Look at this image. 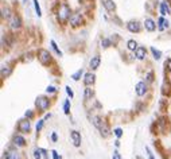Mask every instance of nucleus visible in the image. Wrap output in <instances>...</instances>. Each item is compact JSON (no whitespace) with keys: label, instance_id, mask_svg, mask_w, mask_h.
Wrapping results in <instances>:
<instances>
[{"label":"nucleus","instance_id":"nucleus-23","mask_svg":"<svg viewBox=\"0 0 171 159\" xmlns=\"http://www.w3.org/2000/svg\"><path fill=\"white\" fill-rule=\"evenodd\" d=\"M2 18L4 19V18H6V19H10L11 18V15H10V10H8V8H2Z\"/></svg>","mask_w":171,"mask_h":159},{"label":"nucleus","instance_id":"nucleus-7","mask_svg":"<svg viewBox=\"0 0 171 159\" xmlns=\"http://www.w3.org/2000/svg\"><path fill=\"white\" fill-rule=\"evenodd\" d=\"M136 95L137 96H144L146 92H147V85H146V82H143V81H140V82L136 84Z\"/></svg>","mask_w":171,"mask_h":159},{"label":"nucleus","instance_id":"nucleus-40","mask_svg":"<svg viewBox=\"0 0 171 159\" xmlns=\"http://www.w3.org/2000/svg\"><path fill=\"white\" fill-rule=\"evenodd\" d=\"M166 65H167V66H169V69H170V70H171V59H169V61H167V62H166Z\"/></svg>","mask_w":171,"mask_h":159},{"label":"nucleus","instance_id":"nucleus-10","mask_svg":"<svg viewBox=\"0 0 171 159\" xmlns=\"http://www.w3.org/2000/svg\"><path fill=\"white\" fill-rule=\"evenodd\" d=\"M127 28L131 32H139L140 31V24H139V22H136V20H135V22L132 20V22H129L127 24Z\"/></svg>","mask_w":171,"mask_h":159},{"label":"nucleus","instance_id":"nucleus-24","mask_svg":"<svg viewBox=\"0 0 171 159\" xmlns=\"http://www.w3.org/2000/svg\"><path fill=\"white\" fill-rule=\"evenodd\" d=\"M50 44H51V47L55 50V53H57V54H58L59 57H62V51H61L59 49H58V46H57V43L54 42V40H50Z\"/></svg>","mask_w":171,"mask_h":159},{"label":"nucleus","instance_id":"nucleus-41","mask_svg":"<svg viewBox=\"0 0 171 159\" xmlns=\"http://www.w3.org/2000/svg\"><path fill=\"white\" fill-rule=\"evenodd\" d=\"M115 144H116V147H119V146H120V142H119V140H116V142H115Z\"/></svg>","mask_w":171,"mask_h":159},{"label":"nucleus","instance_id":"nucleus-26","mask_svg":"<svg viewBox=\"0 0 171 159\" xmlns=\"http://www.w3.org/2000/svg\"><path fill=\"white\" fill-rule=\"evenodd\" d=\"M63 111L66 115H69V112H70V100H66L63 104Z\"/></svg>","mask_w":171,"mask_h":159},{"label":"nucleus","instance_id":"nucleus-5","mask_svg":"<svg viewBox=\"0 0 171 159\" xmlns=\"http://www.w3.org/2000/svg\"><path fill=\"white\" fill-rule=\"evenodd\" d=\"M70 138H72V140H73V144L76 146V147H80L81 146V133L78 131H70Z\"/></svg>","mask_w":171,"mask_h":159},{"label":"nucleus","instance_id":"nucleus-15","mask_svg":"<svg viewBox=\"0 0 171 159\" xmlns=\"http://www.w3.org/2000/svg\"><path fill=\"white\" fill-rule=\"evenodd\" d=\"M18 152L16 151H6L3 155V159H18Z\"/></svg>","mask_w":171,"mask_h":159},{"label":"nucleus","instance_id":"nucleus-29","mask_svg":"<svg viewBox=\"0 0 171 159\" xmlns=\"http://www.w3.org/2000/svg\"><path fill=\"white\" fill-rule=\"evenodd\" d=\"M40 152H42V150H40V148H35L34 150V158L35 159H40V157H42V154H40Z\"/></svg>","mask_w":171,"mask_h":159},{"label":"nucleus","instance_id":"nucleus-38","mask_svg":"<svg viewBox=\"0 0 171 159\" xmlns=\"http://www.w3.org/2000/svg\"><path fill=\"white\" fill-rule=\"evenodd\" d=\"M57 139H58V136H57V132H53V135H51V140H53V142H57Z\"/></svg>","mask_w":171,"mask_h":159},{"label":"nucleus","instance_id":"nucleus-35","mask_svg":"<svg viewBox=\"0 0 171 159\" xmlns=\"http://www.w3.org/2000/svg\"><path fill=\"white\" fill-rule=\"evenodd\" d=\"M51 154H53V158H54V159H62V158H61V157L58 155V152H57L55 150H53Z\"/></svg>","mask_w":171,"mask_h":159},{"label":"nucleus","instance_id":"nucleus-16","mask_svg":"<svg viewBox=\"0 0 171 159\" xmlns=\"http://www.w3.org/2000/svg\"><path fill=\"white\" fill-rule=\"evenodd\" d=\"M104 7L107 8L108 11H115L116 4L113 3V0H105V2H104Z\"/></svg>","mask_w":171,"mask_h":159},{"label":"nucleus","instance_id":"nucleus-22","mask_svg":"<svg viewBox=\"0 0 171 159\" xmlns=\"http://www.w3.org/2000/svg\"><path fill=\"white\" fill-rule=\"evenodd\" d=\"M127 46H128V49H129V50H133V51H135L136 49H137V43H136L133 39H131V40H128Z\"/></svg>","mask_w":171,"mask_h":159},{"label":"nucleus","instance_id":"nucleus-8","mask_svg":"<svg viewBox=\"0 0 171 159\" xmlns=\"http://www.w3.org/2000/svg\"><path fill=\"white\" fill-rule=\"evenodd\" d=\"M144 27H146V30H147V31L152 32V31H155V28H156V24H155V22H154L152 19L147 18V19L144 20Z\"/></svg>","mask_w":171,"mask_h":159},{"label":"nucleus","instance_id":"nucleus-14","mask_svg":"<svg viewBox=\"0 0 171 159\" xmlns=\"http://www.w3.org/2000/svg\"><path fill=\"white\" fill-rule=\"evenodd\" d=\"M14 143H15V146H18V147H23V146L26 144V140H24L23 136L18 135V136L14 138Z\"/></svg>","mask_w":171,"mask_h":159},{"label":"nucleus","instance_id":"nucleus-3","mask_svg":"<svg viewBox=\"0 0 171 159\" xmlns=\"http://www.w3.org/2000/svg\"><path fill=\"white\" fill-rule=\"evenodd\" d=\"M35 104H36V107H38L39 112H44V111H46V109L49 108V104H50V101H49V99H46L44 96H39L38 99H36Z\"/></svg>","mask_w":171,"mask_h":159},{"label":"nucleus","instance_id":"nucleus-4","mask_svg":"<svg viewBox=\"0 0 171 159\" xmlns=\"http://www.w3.org/2000/svg\"><path fill=\"white\" fill-rule=\"evenodd\" d=\"M8 26H10L12 30H18L22 26V20L18 15H11V18L8 19Z\"/></svg>","mask_w":171,"mask_h":159},{"label":"nucleus","instance_id":"nucleus-9","mask_svg":"<svg viewBox=\"0 0 171 159\" xmlns=\"http://www.w3.org/2000/svg\"><path fill=\"white\" fill-rule=\"evenodd\" d=\"M100 62H101L100 55H95V57H92L90 62H89V66H90L92 70H96V69L100 66Z\"/></svg>","mask_w":171,"mask_h":159},{"label":"nucleus","instance_id":"nucleus-30","mask_svg":"<svg viewBox=\"0 0 171 159\" xmlns=\"http://www.w3.org/2000/svg\"><path fill=\"white\" fill-rule=\"evenodd\" d=\"M43 124H44V119H42V120H39V121H38V124H36V132H39L40 129H42Z\"/></svg>","mask_w":171,"mask_h":159},{"label":"nucleus","instance_id":"nucleus-13","mask_svg":"<svg viewBox=\"0 0 171 159\" xmlns=\"http://www.w3.org/2000/svg\"><path fill=\"white\" fill-rule=\"evenodd\" d=\"M84 82L86 87H90V85L95 82V74H93V73H86V74H85V78H84Z\"/></svg>","mask_w":171,"mask_h":159},{"label":"nucleus","instance_id":"nucleus-28","mask_svg":"<svg viewBox=\"0 0 171 159\" xmlns=\"http://www.w3.org/2000/svg\"><path fill=\"white\" fill-rule=\"evenodd\" d=\"M101 46H103L104 49L109 47V46H111V39H107V38L103 39V40H101Z\"/></svg>","mask_w":171,"mask_h":159},{"label":"nucleus","instance_id":"nucleus-34","mask_svg":"<svg viewBox=\"0 0 171 159\" xmlns=\"http://www.w3.org/2000/svg\"><path fill=\"white\" fill-rule=\"evenodd\" d=\"M55 91H57V89H55L54 87H51V85H50V87H47V88H46V92H47V93H54Z\"/></svg>","mask_w":171,"mask_h":159},{"label":"nucleus","instance_id":"nucleus-39","mask_svg":"<svg viewBox=\"0 0 171 159\" xmlns=\"http://www.w3.org/2000/svg\"><path fill=\"white\" fill-rule=\"evenodd\" d=\"M26 117H32V112L27 111V112H26Z\"/></svg>","mask_w":171,"mask_h":159},{"label":"nucleus","instance_id":"nucleus-32","mask_svg":"<svg viewBox=\"0 0 171 159\" xmlns=\"http://www.w3.org/2000/svg\"><path fill=\"white\" fill-rule=\"evenodd\" d=\"M66 93H67L69 96H70V99H73V97H74V93H73V91H72L70 87H66Z\"/></svg>","mask_w":171,"mask_h":159},{"label":"nucleus","instance_id":"nucleus-1","mask_svg":"<svg viewBox=\"0 0 171 159\" xmlns=\"http://www.w3.org/2000/svg\"><path fill=\"white\" fill-rule=\"evenodd\" d=\"M72 12H70V8H69L66 4H62V6L59 7V11H58V18L61 22H66L67 19L72 18Z\"/></svg>","mask_w":171,"mask_h":159},{"label":"nucleus","instance_id":"nucleus-11","mask_svg":"<svg viewBox=\"0 0 171 159\" xmlns=\"http://www.w3.org/2000/svg\"><path fill=\"white\" fill-rule=\"evenodd\" d=\"M81 15L80 14H73L72 15V18H70V24L73 27H77V26H80L81 24Z\"/></svg>","mask_w":171,"mask_h":159},{"label":"nucleus","instance_id":"nucleus-20","mask_svg":"<svg viewBox=\"0 0 171 159\" xmlns=\"http://www.w3.org/2000/svg\"><path fill=\"white\" fill-rule=\"evenodd\" d=\"M84 97H85L86 100H89V99H92V97H93V91H92V88H90V87H86V88H85Z\"/></svg>","mask_w":171,"mask_h":159},{"label":"nucleus","instance_id":"nucleus-27","mask_svg":"<svg viewBox=\"0 0 171 159\" xmlns=\"http://www.w3.org/2000/svg\"><path fill=\"white\" fill-rule=\"evenodd\" d=\"M34 2V7H35V11H36V15L40 16L42 15V12H40V7H39V3H38V0H32Z\"/></svg>","mask_w":171,"mask_h":159},{"label":"nucleus","instance_id":"nucleus-19","mask_svg":"<svg viewBox=\"0 0 171 159\" xmlns=\"http://www.w3.org/2000/svg\"><path fill=\"white\" fill-rule=\"evenodd\" d=\"M10 74H11V69L8 66H6V65H3L2 66V77L3 78H6V77H8Z\"/></svg>","mask_w":171,"mask_h":159},{"label":"nucleus","instance_id":"nucleus-2","mask_svg":"<svg viewBox=\"0 0 171 159\" xmlns=\"http://www.w3.org/2000/svg\"><path fill=\"white\" fill-rule=\"evenodd\" d=\"M38 59L40 61L42 65H49L51 61V54L47 50H44V49H40L38 51Z\"/></svg>","mask_w":171,"mask_h":159},{"label":"nucleus","instance_id":"nucleus-42","mask_svg":"<svg viewBox=\"0 0 171 159\" xmlns=\"http://www.w3.org/2000/svg\"><path fill=\"white\" fill-rule=\"evenodd\" d=\"M167 2H169V3H170V4H171V0H167Z\"/></svg>","mask_w":171,"mask_h":159},{"label":"nucleus","instance_id":"nucleus-17","mask_svg":"<svg viewBox=\"0 0 171 159\" xmlns=\"http://www.w3.org/2000/svg\"><path fill=\"white\" fill-rule=\"evenodd\" d=\"M160 14L162 16H166L170 14V8L167 6V3H160Z\"/></svg>","mask_w":171,"mask_h":159},{"label":"nucleus","instance_id":"nucleus-18","mask_svg":"<svg viewBox=\"0 0 171 159\" xmlns=\"http://www.w3.org/2000/svg\"><path fill=\"white\" fill-rule=\"evenodd\" d=\"M158 23H159V30H160V31H163L164 28L169 26V22H167V20H164L163 16H162V18H159V20H158Z\"/></svg>","mask_w":171,"mask_h":159},{"label":"nucleus","instance_id":"nucleus-33","mask_svg":"<svg viewBox=\"0 0 171 159\" xmlns=\"http://www.w3.org/2000/svg\"><path fill=\"white\" fill-rule=\"evenodd\" d=\"M112 159H123L121 158V155L117 151H113V154H112Z\"/></svg>","mask_w":171,"mask_h":159},{"label":"nucleus","instance_id":"nucleus-12","mask_svg":"<svg viewBox=\"0 0 171 159\" xmlns=\"http://www.w3.org/2000/svg\"><path fill=\"white\" fill-rule=\"evenodd\" d=\"M135 55H136L137 59H144L146 55H147V51H146L144 47H137L135 50Z\"/></svg>","mask_w":171,"mask_h":159},{"label":"nucleus","instance_id":"nucleus-21","mask_svg":"<svg viewBox=\"0 0 171 159\" xmlns=\"http://www.w3.org/2000/svg\"><path fill=\"white\" fill-rule=\"evenodd\" d=\"M82 74H84V70H82V69H78V70H77V72L74 73V74L72 76V78L74 80V81H78V80L81 78V76H82Z\"/></svg>","mask_w":171,"mask_h":159},{"label":"nucleus","instance_id":"nucleus-25","mask_svg":"<svg viewBox=\"0 0 171 159\" xmlns=\"http://www.w3.org/2000/svg\"><path fill=\"white\" fill-rule=\"evenodd\" d=\"M151 53L154 54V58H155V59H159L160 55H162V53H160L159 50H156L155 47H151Z\"/></svg>","mask_w":171,"mask_h":159},{"label":"nucleus","instance_id":"nucleus-31","mask_svg":"<svg viewBox=\"0 0 171 159\" xmlns=\"http://www.w3.org/2000/svg\"><path fill=\"white\" fill-rule=\"evenodd\" d=\"M113 132H115V135L117 138H121V135H123V129H121V128H116Z\"/></svg>","mask_w":171,"mask_h":159},{"label":"nucleus","instance_id":"nucleus-6","mask_svg":"<svg viewBox=\"0 0 171 159\" xmlns=\"http://www.w3.org/2000/svg\"><path fill=\"white\" fill-rule=\"evenodd\" d=\"M18 128H19V131L23 132V133H26V132L30 131L31 125H30V121H28V119L27 120H20L19 124H18Z\"/></svg>","mask_w":171,"mask_h":159},{"label":"nucleus","instance_id":"nucleus-37","mask_svg":"<svg viewBox=\"0 0 171 159\" xmlns=\"http://www.w3.org/2000/svg\"><path fill=\"white\" fill-rule=\"evenodd\" d=\"M146 150H147V152H148V159H154V154L151 152V150L148 147H146Z\"/></svg>","mask_w":171,"mask_h":159},{"label":"nucleus","instance_id":"nucleus-36","mask_svg":"<svg viewBox=\"0 0 171 159\" xmlns=\"http://www.w3.org/2000/svg\"><path fill=\"white\" fill-rule=\"evenodd\" d=\"M146 78H147V82H152V73H148L147 76H146Z\"/></svg>","mask_w":171,"mask_h":159}]
</instances>
